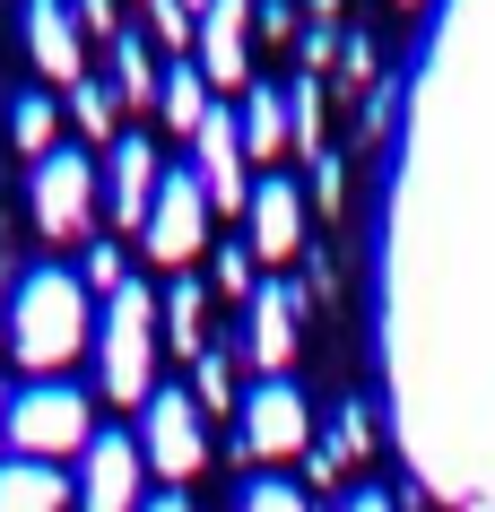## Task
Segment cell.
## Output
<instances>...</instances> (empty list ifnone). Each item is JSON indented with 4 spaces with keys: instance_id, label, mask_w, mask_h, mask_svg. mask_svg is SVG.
Listing matches in <instances>:
<instances>
[{
    "instance_id": "obj_5",
    "label": "cell",
    "mask_w": 495,
    "mask_h": 512,
    "mask_svg": "<svg viewBox=\"0 0 495 512\" xmlns=\"http://www.w3.org/2000/svg\"><path fill=\"white\" fill-rule=\"evenodd\" d=\"M209 191H200L192 165H174L157 183V209H148V226H139V243L157 252V261H200V243H209Z\"/></svg>"
},
{
    "instance_id": "obj_13",
    "label": "cell",
    "mask_w": 495,
    "mask_h": 512,
    "mask_svg": "<svg viewBox=\"0 0 495 512\" xmlns=\"http://www.w3.org/2000/svg\"><path fill=\"white\" fill-rule=\"evenodd\" d=\"M157 183H165L157 148H148V139H113V217H122V226H148Z\"/></svg>"
},
{
    "instance_id": "obj_2",
    "label": "cell",
    "mask_w": 495,
    "mask_h": 512,
    "mask_svg": "<svg viewBox=\"0 0 495 512\" xmlns=\"http://www.w3.org/2000/svg\"><path fill=\"white\" fill-rule=\"evenodd\" d=\"M96 443V408L79 382H27L9 391V460H79Z\"/></svg>"
},
{
    "instance_id": "obj_20",
    "label": "cell",
    "mask_w": 495,
    "mask_h": 512,
    "mask_svg": "<svg viewBox=\"0 0 495 512\" xmlns=\"http://www.w3.org/2000/svg\"><path fill=\"white\" fill-rule=\"evenodd\" d=\"M53 131H61V113H53V96H18V105H9V139H18V148H27L35 165L53 157Z\"/></svg>"
},
{
    "instance_id": "obj_12",
    "label": "cell",
    "mask_w": 495,
    "mask_h": 512,
    "mask_svg": "<svg viewBox=\"0 0 495 512\" xmlns=\"http://www.w3.org/2000/svg\"><path fill=\"white\" fill-rule=\"evenodd\" d=\"M252 261H296V243H304V200L287 174H270V183H252Z\"/></svg>"
},
{
    "instance_id": "obj_24",
    "label": "cell",
    "mask_w": 495,
    "mask_h": 512,
    "mask_svg": "<svg viewBox=\"0 0 495 512\" xmlns=\"http://www.w3.org/2000/svg\"><path fill=\"white\" fill-rule=\"evenodd\" d=\"M244 512H304V495H296V486H278V478H252L244 486Z\"/></svg>"
},
{
    "instance_id": "obj_30",
    "label": "cell",
    "mask_w": 495,
    "mask_h": 512,
    "mask_svg": "<svg viewBox=\"0 0 495 512\" xmlns=\"http://www.w3.org/2000/svg\"><path fill=\"white\" fill-rule=\"evenodd\" d=\"M0 443H9V391H0Z\"/></svg>"
},
{
    "instance_id": "obj_32",
    "label": "cell",
    "mask_w": 495,
    "mask_h": 512,
    "mask_svg": "<svg viewBox=\"0 0 495 512\" xmlns=\"http://www.w3.org/2000/svg\"><path fill=\"white\" fill-rule=\"evenodd\" d=\"M400 9H417V0H400Z\"/></svg>"
},
{
    "instance_id": "obj_4",
    "label": "cell",
    "mask_w": 495,
    "mask_h": 512,
    "mask_svg": "<svg viewBox=\"0 0 495 512\" xmlns=\"http://www.w3.org/2000/svg\"><path fill=\"white\" fill-rule=\"evenodd\" d=\"M139 452H148L157 478L209 469V408H200V391H157V400L139 408Z\"/></svg>"
},
{
    "instance_id": "obj_10",
    "label": "cell",
    "mask_w": 495,
    "mask_h": 512,
    "mask_svg": "<svg viewBox=\"0 0 495 512\" xmlns=\"http://www.w3.org/2000/svg\"><path fill=\"white\" fill-rule=\"evenodd\" d=\"M192 148H200V191H209V209H252V191H244V122L226 105H209V122L192 131Z\"/></svg>"
},
{
    "instance_id": "obj_1",
    "label": "cell",
    "mask_w": 495,
    "mask_h": 512,
    "mask_svg": "<svg viewBox=\"0 0 495 512\" xmlns=\"http://www.w3.org/2000/svg\"><path fill=\"white\" fill-rule=\"evenodd\" d=\"M96 339V313H87V278L70 270H27L18 278V296H9V348H18V365H35V374H53V365H70V356Z\"/></svg>"
},
{
    "instance_id": "obj_25",
    "label": "cell",
    "mask_w": 495,
    "mask_h": 512,
    "mask_svg": "<svg viewBox=\"0 0 495 512\" xmlns=\"http://www.w3.org/2000/svg\"><path fill=\"white\" fill-rule=\"evenodd\" d=\"M209 261H218V287H226V296H261V287H252V252H209Z\"/></svg>"
},
{
    "instance_id": "obj_16",
    "label": "cell",
    "mask_w": 495,
    "mask_h": 512,
    "mask_svg": "<svg viewBox=\"0 0 495 512\" xmlns=\"http://www.w3.org/2000/svg\"><path fill=\"white\" fill-rule=\"evenodd\" d=\"M244 157H278L296 139V113H287V87H244Z\"/></svg>"
},
{
    "instance_id": "obj_19",
    "label": "cell",
    "mask_w": 495,
    "mask_h": 512,
    "mask_svg": "<svg viewBox=\"0 0 495 512\" xmlns=\"http://www.w3.org/2000/svg\"><path fill=\"white\" fill-rule=\"evenodd\" d=\"M165 322H174V348L209 356V296H200L192 278H174V296H165Z\"/></svg>"
},
{
    "instance_id": "obj_8",
    "label": "cell",
    "mask_w": 495,
    "mask_h": 512,
    "mask_svg": "<svg viewBox=\"0 0 495 512\" xmlns=\"http://www.w3.org/2000/svg\"><path fill=\"white\" fill-rule=\"evenodd\" d=\"M313 417H304V391L287 374H270L261 391H244V452L252 460H296Z\"/></svg>"
},
{
    "instance_id": "obj_7",
    "label": "cell",
    "mask_w": 495,
    "mask_h": 512,
    "mask_svg": "<svg viewBox=\"0 0 495 512\" xmlns=\"http://www.w3.org/2000/svg\"><path fill=\"white\" fill-rule=\"evenodd\" d=\"M139 469H148V452H139L131 434H96L79 452V512H139L148 504Z\"/></svg>"
},
{
    "instance_id": "obj_21",
    "label": "cell",
    "mask_w": 495,
    "mask_h": 512,
    "mask_svg": "<svg viewBox=\"0 0 495 512\" xmlns=\"http://www.w3.org/2000/svg\"><path fill=\"white\" fill-rule=\"evenodd\" d=\"M148 27H157L174 53H183V44H200V18L183 9V0H148Z\"/></svg>"
},
{
    "instance_id": "obj_22",
    "label": "cell",
    "mask_w": 495,
    "mask_h": 512,
    "mask_svg": "<svg viewBox=\"0 0 495 512\" xmlns=\"http://www.w3.org/2000/svg\"><path fill=\"white\" fill-rule=\"evenodd\" d=\"M70 113H79L87 139H113V96L105 87H70Z\"/></svg>"
},
{
    "instance_id": "obj_11",
    "label": "cell",
    "mask_w": 495,
    "mask_h": 512,
    "mask_svg": "<svg viewBox=\"0 0 495 512\" xmlns=\"http://www.w3.org/2000/svg\"><path fill=\"white\" fill-rule=\"evenodd\" d=\"M27 53L44 79L61 87H87V27L61 9V0H27Z\"/></svg>"
},
{
    "instance_id": "obj_17",
    "label": "cell",
    "mask_w": 495,
    "mask_h": 512,
    "mask_svg": "<svg viewBox=\"0 0 495 512\" xmlns=\"http://www.w3.org/2000/svg\"><path fill=\"white\" fill-rule=\"evenodd\" d=\"M209 105H218V96H209V79H200V61L183 53L174 70H165V87H157V113H165V122H174L183 139H192L200 122H209Z\"/></svg>"
},
{
    "instance_id": "obj_27",
    "label": "cell",
    "mask_w": 495,
    "mask_h": 512,
    "mask_svg": "<svg viewBox=\"0 0 495 512\" xmlns=\"http://www.w3.org/2000/svg\"><path fill=\"white\" fill-rule=\"evenodd\" d=\"M226 400H235V391H226V356L209 348L200 356V408H226Z\"/></svg>"
},
{
    "instance_id": "obj_28",
    "label": "cell",
    "mask_w": 495,
    "mask_h": 512,
    "mask_svg": "<svg viewBox=\"0 0 495 512\" xmlns=\"http://www.w3.org/2000/svg\"><path fill=\"white\" fill-rule=\"evenodd\" d=\"M139 512H192V495H148Z\"/></svg>"
},
{
    "instance_id": "obj_31",
    "label": "cell",
    "mask_w": 495,
    "mask_h": 512,
    "mask_svg": "<svg viewBox=\"0 0 495 512\" xmlns=\"http://www.w3.org/2000/svg\"><path fill=\"white\" fill-rule=\"evenodd\" d=\"M183 9H192V18H209V0H183Z\"/></svg>"
},
{
    "instance_id": "obj_9",
    "label": "cell",
    "mask_w": 495,
    "mask_h": 512,
    "mask_svg": "<svg viewBox=\"0 0 495 512\" xmlns=\"http://www.w3.org/2000/svg\"><path fill=\"white\" fill-rule=\"evenodd\" d=\"M192 61L209 87H252V0H209Z\"/></svg>"
},
{
    "instance_id": "obj_23",
    "label": "cell",
    "mask_w": 495,
    "mask_h": 512,
    "mask_svg": "<svg viewBox=\"0 0 495 512\" xmlns=\"http://www.w3.org/2000/svg\"><path fill=\"white\" fill-rule=\"evenodd\" d=\"M87 287H105V296H122V287H131V270H122V252H113V243H87Z\"/></svg>"
},
{
    "instance_id": "obj_18",
    "label": "cell",
    "mask_w": 495,
    "mask_h": 512,
    "mask_svg": "<svg viewBox=\"0 0 495 512\" xmlns=\"http://www.w3.org/2000/svg\"><path fill=\"white\" fill-rule=\"evenodd\" d=\"M113 87H122V96H131V105H157V61H148V44H139V35H113Z\"/></svg>"
},
{
    "instance_id": "obj_15",
    "label": "cell",
    "mask_w": 495,
    "mask_h": 512,
    "mask_svg": "<svg viewBox=\"0 0 495 512\" xmlns=\"http://www.w3.org/2000/svg\"><path fill=\"white\" fill-rule=\"evenodd\" d=\"M252 356H261V374H287V356H296V296L287 287L252 296Z\"/></svg>"
},
{
    "instance_id": "obj_6",
    "label": "cell",
    "mask_w": 495,
    "mask_h": 512,
    "mask_svg": "<svg viewBox=\"0 0 495 512\" xmlns=\"http://www.w3.org/2000/svg\"><path fill=\"white\" fill-rule=\"evenodd\" d=\"M87 217H96V165H87V148H53L35 165V226L44 235H87Z\"/></svg>"
},
{
    "instance_id": "obj_14",
    "label": "cell",
    "mask_w": 495,
    "mask_h": 512,
    "mask_svg": "<svg viewBox=\"0 0 495 512\" xmlns=\"http://www.w3.org/2000/svg\"><path fill=\"white\" fill-rule=\"evenodd\" d=\"M70 469L61 460H0V512H70Z\"/></svg>"
},
{
    "instance_id": "obj_3",
    "label": "cell",
    "mask_w": 495,
    "mask_h": 512,
    "mask_svg": "<svg viewBox=\"0 0 495 512\" xmlns=\"http://www.w3.org/2000/svg\"><path fill=\"white\" fill-rule=\"evenodd\" d=\"M157 322H165V304L139 278L122 296H105V322H96V339H105V400H157Z\"/></svg>"
},
{
    "instance_id": "obj_26",
    "label": "cell",
    "mask_w": 495,
    "mask_h": 512,
    "mask_svg": "<svg viewBox=\"0 0 495 512\" xmlns=\"http://www.w3.org/2000/svg\"><path fill=\"white\" fill-rule=\"evenodd\" d=\"M70 18H79L87 35H122V9H113V0H70Z\"/></svg>"
},
{
    "instance_id": "obj_29",
    "label": "cell",
    "mask_w": 495,
    "mask_h": 512,
    "mask_svg": "<svg viewBox=\"0 0 495 512\" xmlns=\"http://www.w3.org/2000/svg\"><path fill=\"white\" fill-rule=\"evenodd\" d=\"M348 512H400L391 495H348Z\"/></svg>"
}]
</instances>
